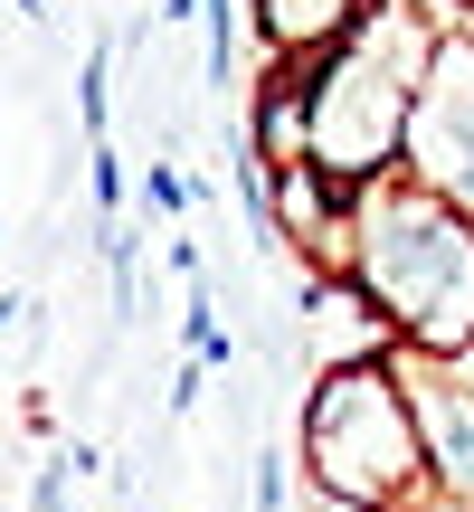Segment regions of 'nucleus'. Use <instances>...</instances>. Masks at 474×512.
<instances>
[{
    "instance_id": "1",
    "label": "nucleus",
    "mask_w": 474,
    "mask_h": 512,
    "mask_svg": "<svg viewBox=\"0 0 474 512\" xmlns=\"http://www.w3.org/2000/svg\"><path fill=\"white\" fill-rule=\"evenodd\" d=\"M342 275L370 294L389 342L408 351H465L474 342V219L408 171L351 190V256Z\"/></svg>"
},
{
    "instance_id": "2",
    "label": "nucleus",
    "mask_w": 474,
    "mask_h": 512,
    "mask_svg": "<svg viewBox=\"0 0 474 512\" xmlns=\"http://www.w3.org/2000/svg\"><path fill=\"white\" fill-rule=\"evenodd\" d=\"M427 48H437V19L380 0L332 57H313L304 105H313V162L332 181L361 190V181H389L399 171V133H408V105H418Z\"/></svg>"
},
{
    "instance_id": "3",
    "label": "nucleus",
    "mask_w": 474,
    "mask_h": 512,
    "mask_svg": "<svg viewBox=\"0 0 474 512\" xmlns=\"http://www.w3.org/2000/svg\"><path fill=\"white\" fill-rule=\"evenodd\" d=\"M304 475H313V494H342V503H370V512L427 503L418 418H408V399H399L389 351H370V361H323V380H313V399H304Z\"/></svg>"
},
{
    "instance_id": "4",
    "label": "nucleus",
    "mask_w": 474,
    "mask_h": 512,
    "mask_svg": "<svg viewBox=\"0 0 474 512\" xmlns=\"http://www.w3.org/2000/svg\"><path fill=\"white\" fill-rule=\"evenodd\" d=\"M399 171L474 219V29L465 19H437V48H427L418 105L399 133Z\"/></svg>"
},
{
    "instance_id": "5",
    "label": "nucleus",
    "mask_w": 474,
    "mask_h": 512,
    "mask_svg": "<svg viewBox=\"0 0 474 512\" xmlns=\"http://www.w3.org/2000/svg\"><path fill=\"white\" fill-rule=\"evenodd\" d=\"M399 399L418 418V456H427V494L437 503H474V342L465 351H408L389 342Z\"/></svg>"
},
{
    "instance_id": "6",
    "label": "nucleus",
    "mask_w": 474,
    "mask_h": 512,
    "mask_svg": "<svg viewBox=\"0 0 474 512\" xmlns=\"http://www.w3.org/2000/svg\"><path fill=\"white\" fill-rule=\"evenodd\" d=\"M370 10H380V0H247V19H256V38H266V57H285V67L332 57Z\"/></svg>"
},
{
    "instance_id": "7",
    "label": "nucleus",
    "mask_w": 474,
    "mask_h": 512,
    "mask_svg": "<svg viewBox=\"0 0 474 512\" xmlns=\"http://www.w3.org/2000/svg\"><path fill=\"white\" fill-rule=\"evenodd\" d=\"M76 114H86V133L105 143V124H114V48H105V38H95L86 67H76Z\"/></svg>"
},
{
    "instance_id": "8",
    "label": "nucleus",
    "mask_w": 474,
    "mask_h": 512,
    "mask_svg": "<svg viewBox=\"0 0 474 512\" xmlns=\"http://www.w3.org/2000/svg\"><path fill=\"white\" fill-rule=\"evenodd\" d=\"M209 86H228L237 76V19H247V0H209Z\"/></svg>"
},
{
    "instance_id": "9",
    "label": "nucleus",
    "mask_w": 474,
    "mask_h": 512,
    "mask_svg": "<svg viewBox=\"0 0 474 512\" xmlns=\"http://www.w3.org/2000/svg\"><path fill=\"white\" fill-rule=\"evenodd\" d=\"M76 475H95L86 446H76V456H57V465H38V475H29V512H67V503H76V494H67Z\"/></svg>"
},
{
    "instance_id": "10",
    "label": "nucleus",
    "mask_w": 474,
    "mask_h": 512,
    "mask_svg": "<svg viewBox=\"0 0 474 512\" xmlns=\"http://www.w3.org/2000/svg\"><path fill=\"white\" fill-rule=\"evenodd\" d=\"M190 200H200V181H190V171H181V162H171V152H162V162L143 171V209H162V219H181Z\"/></svg>"
},
{
    "instance_id": "11",
    "label": "nucleus",
    "mask_w": 474,
    "mask_h": 512,
    "mask_svg": "<svg viewBox=\"0 0 474 512\" xmlns=\"http://www.w3.org/2000/svg\"><path fill=\"white\" fill-rule=\"evenodd\" d=\"M200 380H209V361H181V370H171V408H190V399H200Z\"/></svg>"
},
{
    "instance_id": "12",
    "label": "nucleus",
    "mask_w": 474,
    "mask_h": 512,
    "mask_svg": "<svg viewBox=\"0 0 474 512\" xmlns=\"http://www.w3.org/2000/svg\"><path fill=\"white\" fill-rule=\"evenodd\" d=\"M200 10H209V0H162L152 19H171V29H181V19H200Z\"/></svg>"
},
{
    "instance_id": "13",
    "label": "nucleus",
    "mask_w": 474,
    "mask_h": 512,
    "mask_svg": "<svg viewBox=\"0 0 474 512\" xmlns=\"http://www.w3.org/2000/svg\"><path fill=\"white\" fill-rule=\"evenodd\" d=\"M304 512H370V503H342V494H304Z\"/></svg>"
},
{
    "instance_id": "14",
    "label": "nucleus",
    "mask_w": 474,
    "mask_h": 512,
    "mask_svg": "<svg viewBox=\"0 0 474 512\" xmlns=\"http://www.w3.org/2000/svg\"><path fill=\"white\" fill-rule=\"evenodd\" d=\"M399 512H474V503H437V494H427V503H399Z\"/></svg>"
}]
</instances>
